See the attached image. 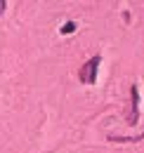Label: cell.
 Wrapping results in <instances>:
<instances>
[{
	"mask_svg": "<svg viewBox=\"0 0 144 153\" xmlns=\"http://www.w3.org/2000/svg\"><path fill=\"white\" fill-rule=\"evenodd\" d=\"M99 57H92L90 61H85V66L80 68V80L85 82V85H92L94 82V78H97V68H99Z\"/></svg>",
	"mask_w": 144,
	"mask_h": 153,
	"instance_id": "6da1fadb",
	"label": "cell"
},
{
	"mask_svg": "<svg viewBox=\"0 0 144 153\" xmlns=\"http://www.w3.org/2000/svg\"><path fill=\"white\" fill-rule=\"evenodd\" d=\"M137 118H140V92H137V85H132V111H130L128 123L137 125Z\"/></svg>",
	"mask_w": 144,
	"mask_h": 153,
	"instance_id": "7a4b0ae2",
	"label": "cell"
},
{
	"mask_svg": "<svg viewBox=\"0 0 144 153\" xmlns=\"http://www.w3.org/2000/svg\"><path fill=\"white\" fill-rule=\"evenodd\" d=\"M71 31H76V24H73V21H66V24L62 26V33H71Z\"/></svg>",
	"mask_w": 144,
	"mask_h": 153,
	"instance_id": "3957f363",
	"label": "cell"
},
{
	"mask_svg": "<svg viewBox=\"0 0 144 153\" xmlns=\"http://www.w3.org/2000/svg\"><path fill=\"white\" fill-rule=\"evenodd\" d=\"M2 10H5V0H0V12H2Z\"/></svg>",
	"mask_w": 144,
	"mask_h": 153,
	"instance_id": "277c9868",
	"label": "cell"
}]
</instances>
